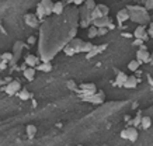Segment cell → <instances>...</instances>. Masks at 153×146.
Returning a JSON list of instances; mask_svg holds the SVG:
<instances>
[{
  "label": "cell",
  "mask_w": 153,
  "mask_h": 146,
  "mask_svg": "<svg viewBox=\"0 0 153 146\" xmlns=\"http://www.w3.org/2000/svg\"><path fill=\"white\" fill-rule=\"evenodd\" d=\"M139 49H141V51H148V48H146V45H145V44H143V45L141 46V48H139Z\"/></svg>",
  "instance_id": "cell-38"
},
{
  "label": "cell",
  "mask_w": 153,
  "mask_h": 146,
  "mask_svg": "<svg viewBox=\"0 0 153 146\" xmlns=\"http://www.w3.org/2000/svg\"><path fill=\"white\" fill-rule=\"evenodd\" d=\"M117 18L120 23H124V21H126L128 18H131V14H129V11L126 10V9H124V10H120L117 13Z\"/></svg>",
  "instance_id": "cell-7"
},
{
  "label": "cell",
  "mask_w": 153,
  "mask_h": 146,
  "mask_svg": "<svg viewBox=\"0 0 153 146\" xmlns=\"http://www.w3.org/2000/svg\"><path fill=\"white\" fill-rule=\"evenodd\" d=\"M148 35L152 37V40H153V30H148Z\"/></svg>",
  "instance_id": "cell-37"
},
{
  "label": "cell",
  "mask_w": 153,
  "mask_h": 146,
  "mask_svg": "<svg viewBox=\"0 0 153 146\" xmlns=\"http://www.w3.org/2000/svg\"><path fill=\"white\" fill-rule=\"evenodd\" d=\"M105 48H107V45H103V46H94V48H93V49H91V51L86 55V58H87V59H90V58L96 56L97 53H100L103 49H105Z\"/></svg>",
  "instance_id": "cell-14"
},
{
  "label": "cell",
  "mask_w": 153,
  "mask_h": 146,
  "mask_svg": "<svg viewBox=\"0 0 153 146\" xmlns=\"http://www.w3.org/2000/svg\"><path fill=\"white\" fill-rule=\"evenodd\" d=\"M87 35L88 38H94V37H97V28L96 27H88V31H87Z\"/></svg>",
  "instance_id": "cell-29"
},
{
  "label": "cell",
  "mask_w": 153,
  "mask_h": 146,
  "mask_svg": "<svg viewBox=\"0 0 153 146\" xmlns=\"http://www.w3.org/2000/svg\"><path fill=\"white\" fill-rule=\"evenodd\" d=\"M35 16H37V18L38 20H42L44 17H46V13H45V9L44 6L39 3L38 6H37V11H35Z\"/></svg>",
  "instance_id": "cell-15"
},
{
  "label": "cell",
  "mask_w": 153,
  "mask_h": 146,
  "mask_svg": "<svg viewBox=\"0 0 153 146\" xmlns=\"http://www.w3.org/2000/svg\"><path fill=\"white\" fill-rule=\"evenodd\" d=\"M138 139V131H136V128L133 126V128H128V141H131V142H135Z\"/></svg>",
  "instance_id": "cell-16"
},
{
  "label": "cell",
  "mask_w": 153,
  "mask_h": 146,
  "mask_svg": "<svg viewBox=\"0 0 153 146\" xmlns=\"http://www.w3.org/2000/svg\"><path fill=\"white\" fill-rule=\"evenodd\" d=\"M75 4H76V6H80V4H83V1H80V0H76V1H75Z\"/></svg>",
  "instance_id": "cell-39"
},
{
  "label": "cell",
  "mask_w": 153,
  "mask_h": 146,
  "mask_svg": "<svg viewBox=\"0 0 153 146\" xmlns=\"http://www.w3.org/2000/svg\"><path fill=\"white\" fill-rule=\"evenodd\" d=\"M24 63H25L28 68H34V69H35V68L39 65V59H38L35 55H31V53H30V55L25 56V62Z\"/></svg>",
  "instance_id": "cell-6"
},
{
  "label": "cell",
  "mask_w": 153,
  "mask_h": 146,
  "mask_svg": "<svg viewBox=\"0 0 153 146\" xmlns=\"http://www.w3.org/2000/svg\"><path fill=\"white\" fill-rule=\"evenodd\" d=\"M18 97L21 98L22 101H25V100H28L30 97H33V94L30 93L28 90H25V89H21V91L18 93Z\"/></svg>",
  "instance_id": "cell-21"
},
{
  "label": "cell",
  "mask_w": 153,
  "mask_h": 146,
  "mask_svg": "<svg viewBox=\"0 0 153 146\" xmlns=\"http://www.w3.org/2000/svg\"><path fill=\"white\" fill-rule=\"evenodd\" d=\"M0 62H1V55H0Z\"/></svg>",
  "instance_id": "cell-42"
},
{
  "label": "cell",
  "mask_w": 153,
  "mask_h": 146,
  "mask_svg": "<svg viewBox=\"0 0 153 146\" xmlns=\"http://www.w3.org/2000/svg\"><path fill=\"white\" fill-rule=\"evenodd\" d=\"M97 7H99V10L101 11V14H103V17H108V13H109V9L105 6V4H97Z\"/></svg>",
  "instance_id": "cell-25"
},
{
  "label": "cell",
  "mask_w": 153,
  "mask_h": 146,
  "mask_svg": "<svg viewBox=\"0 0 153 146\" xmlns=\"http://www.w3.org/2000/svg\"><path fill=\"white\" fill-rule=\"evenodd\" d=\"M138 124H141V117H138V118L133 119V125H138Z\"/></svg>",
  "instance_id": "cell-35"
},
{
  "label": "cell",
  "mask_w": 153,
  "mask_h": 146,
  "mask_svg": "<svg viewBox=\"0 0 153 146\" xmlns=\"http://www.w3.org/2000/svg\"><path fill=\"white\" fill-rule=\"evenodd\" d=\"M66 87H67L69 90H73V91H77V90H79L76 83H75V80H67V82H66Z\"/></svg>",
  "instance_id": "cell-27"
},
{
  "label": "cell",
  "mask_w": 153,
  "mask_h": 146,
  "mask_svg": "<svg viewBox=\"0 0 153 146\" xmlns=\"http://www.w3.org/2000/svg\"><path fill=\"white\" fill-rule=\"evenodd\" d=\"M63 6H65V3L63 1H55L54 3V9H52V13L55 14H62L63 13Z\"/></svg>",
  "instance_id": "cell-13"
},
{
  "label": "cell",
  "mask_w": 153,
  "mask_h": 146,
  "mask_svg": "<svg viewBox=\"0 0 153 146\" xmlns=\"http://www.w3.org/2000/svg\"><path fill=\"white\" fill-rule=\"evenodd\" d=\"M7 63H9V62H6V61H1V62H0V69H1V70H4V69L7 68Z\"/></svg>",
  "instance_id": "cell-33"
},
{
  "label": "cell",
  "mask_w": 153,
  "mask_h": 146,
  "mask_svg": "<svg viewBox=\"0 0 153 146\" xmlns=\"http://www.w3.org/2000/svg\"><path fill=\"white\" fill-rule=\"evenodd\" d=\"M41 4L44 6L46 16L52 14V9H54V1H51V0H44V1H41Z\"/></svg>",
  "instance_id": "cell-11"
},
{
  "label": "cell",
  "mask_w": 153,
  "mask_h": 146,
  "mask_svg": "<svg viewBox=\"0 0 153 146\" xmlns=\"http://www.w3.org/2000/svg\"><path fill=\"white\" fill-rule=\"evenodd\" d=\"M133 35H135V40H142V41H148V38H149L148 31L145 30V27H143V25H139V27L135 30Z\"/></svg>",
  "instance_id": "cell-3"
},
{
  "label": "cell",
  "mask_w": 153,
  "mask_h": 146,
  "mask_svg": "<svg viewBox=\"0 0 153 146\" xmlns=\"http://www.w3.org/2000/svg\"><path fill=\"white\" fill-rule=\"evenodd\" d=\"M79 146H80V145H79Z\"/></svg>",
  "instance_id": "cell-43"
},
{
  "label": "cell",
  "mask_w": 153,
  "mask_h": 146,
  "mask_svg": "<svg viewBox=\"0 0 153 146\" xmlns=\"http://www.w3.org/2000/svg\"><path fill=\"white\" fill-rule=\"evenodd\" d=\"M136 61L139 63H149L150 62V53L148 51H138L136 52Z\"/></svg>",
  "instance_id": "cell-4"
},
{
  "label": "cell",
  "mask_w": 153,
  "mask_h": 146,
  "mask_svg": "<svg viewBox=\"0 0 153 146\" xmlns=\"http://www.w3.org/2000/svg\"><path fill=\"white\" fill-rule=\"evenodd\" d=\"M83 101H90L93 104H101L104 101V94L101 93H97V94H93L91 97H87V98H83Z\"/></svg>",
  "instance_id": "cell-5"
},
{
  "label": "cell",
  "mask_w": 153,
  "mask_h": 146,
  "mask_svg": "<svg viewBox=\"0 0 153 146\" xmlns=\"http://www.w3.org/2000/svg\"><path fill=\"white\" fill-rule=\"evenodd\" d=\"M149 30H153V23L150 24V28H149Z\"/></svg>",
  "instance_id": "cell-41"
},
{
  "label": "cell",
  "mask_w": 153,
  "mask_h": 146,
  "mask_svg": "<svg viewBox=\"0 0 153 146\" xmlns=\"http://www.w3.org/2000/svg\"><path fill=\"white\" fill-rule=\"evenodd\" d=\"M131 20L138 23H146L149 21V16L146 14V11H135L133 14H131Z\"/></svg>",
  "instance_id": "cell-2"
},
{
  "label": "cell",
  "mask_w": 153,
  "mask_h": 146,
  "mask_svg": "<svg viewBox=\"0 0 153 146\" xmlns=\"http://www.w3.org/2000/svg\"><path fill=\"white\" fill-rule=\"evenodd\" d=\"M84 6H86V10L91 13V11L97 7V3H96V1H93V0H88V1H86V3H84Z\"/></svg>",
  "instance_id": "cell-24"
},
{
  "label": "cell",
  "mask_w": 153,
  "mask_h": 146,
  "mask_svg": "<svg viewBox=\"0 0 153 146\" xmlns=\"http://www.w3.org/2000/svg\"><path fill=\"white\" fill-rule=\"evenodd\" d=\"M143 44H145V42H143L142 40H135V41H133V45H138V46H142Z\"/></svg>",
  "instance_id": "cell-34"
},
{
  "label": "cell",
  "mask_w": 153,
  "mask_h": 146,
  "mask_svg": "<svg viewBox=\"0 0 153 146\" xmlns=\"http://www.w3.org/2000/svg\"><path fill=\"white\" fill-rule=\"evenodd\" d=\"M150 65H152V66H153V53H152V55H150Z\"/></svg>",
  "instance_id": "cell-40"
},
{
  "label": "cell",
  "mask_w": 153,
  "mask_h": 146,
  "mask_svg": "<svg viewBox=\"0 0 153 146\" xmlns=\"http://www.w3.org/2000/svg\"><path fill=\"white\" fill-rule=\"evenodd\" d=\"M75 52H76V51H75V49L70 46V45H69L67 48H65V53H66V55H69V56H72V55H73Z\"/></svg>",
  "instance_id": "cell-31"
},
{
  "label": "cell",
  "mask_w": 153,
  "mask_h": 146,
  "mask_svg": "<svg viewBox=\"0 0 153 146\" xmlns=\"http://www.w3.org/2000/svg\"><path fill=\"white\" fill-rule=\"evenodd\" d=\"M22 73H24V77L27 80H30V82H33L34 79H35V69L34 68H27Z\"/></svg>",
  "instance_id": "cell-12"
},
{
  "label": "cell",
  "mask_w": 153,
  "mask_h": 146,
  "mask_svg": "<svg viewBox=\"0 0 153 146\" xmlns=\"http://www.w3.org/2000/svg\"><path fill=\"white\" fill-rule=\"evenodd\" d=\"M25 23H27L30 27L35 28V27L38 25V18H37V16H33V14H27V16H25Z\"/></svg>",
  "instance_id": "cell-9"
},
{
  "label": "cell",
  "mask_w": 153,
  "mask_h": 146,
  "mask_svg": "<svg viewBox=\"0 0 153 146\" xmlns=\"http://www.w3.org/2000/svg\"><path fill=\"white\" fill-rule=\"evenodd\" d=\"M94 48V45L93 44H90V42H83V46L80 48V52H90L91 49Z\"/></svg>",
  "instance_id": "cell-23"
},
{
  "label": "cell",
  "mask_w": 153,
  "mask_h": 146,
  "mask_svg": "<svg viewBox=\"0 0 153 146\" xmlns=\"http://www.w3.org/2000/svg\"><path fill=\"white\" fill-rule=\"evenodd\" d=\"M4 90H6V93L9 94V96H14V94L21 91V83L18 80H11L10 83L6 84Z\"/></svg>",
  "instance_id": "cell-1"
},
{
  "label": "cell",
  "mask_w": 153,
  "mask_h": 146,
  "mask_svg": "<svg viewBox=\"0 0 153 146\" xmlns=\"http://www.w3.org/2000/svg\"><path fill=\"white\" fill-rule=\"evenodd\" d=\"M126 79H128V76L125 74L124 72H118L117 74V79H115V84L118 86V87H124V84L126 82Z\"/></svg>",
  "instance_id": "cell-8"
},
{
  "label": "cell",
  "mask_w": 153,
  "mask_h": 146,
  "mask_svg": "<svg viewBox=\"0 0 153 146\" xmlns=\"http://www.w3.org/2000/svg\"><path fill=\"white\" fill-rule=\"evenodd\" d=\"M136 84H138L136 77H135V76H128V79H126V82L124 84V87H125V89H133V87H136Z\"/></svg>",
  "instance_id": "cell-10"
},
{
  "label": "cell",
  "mask_w": 153,
  "mask_h": 146,
  "mask_svg": "<svg viewBox=\"0 0 153 146\" xmlns=\"http://www.w3.org/2000/svg\"><path fill=\"white\" fill-rule=\"evenodd\" d=\"M37 69H38V70H42V72H51V70H52V65L49 62L39 63V65L37 66Z\"/></svg>",
  "instance_id": "cell-19"
},
{
  "label": "cell",
  "mask_w": 153,
  "mask_h": 146,
  "mask_svg": "<svg viewBox=\"0 0 153 146\" xmlns=\"http://www.w3.org/2000/svg\"><path fill=\"white\" fill-rule=\"evenodd\" d=\"M35 134H37V126L31 125V124H30V125H27V135L30 136V138H33Z\"/></svg>",
  "instance_id": "cell-26"
},
{
  "label": "cell",
  "mask_w": 153,
  "mask_h": 146,
  "mask_svg": "<svg viewBox=\"0 0 153 146\" xmlns=\"http://www.w3.org/2000/svg\"><path fill=\"white\" fill-rule=\"evenodd\" d=\"M70 46H72L76 52H80V48L83 46V41H82L80 38H75L73 41L70 42Z\"/></svg>",
  "instance_id": "cell-17"
},
{
  "label": "cell",
  "mask_w": 153,
  "mask_h": 146,
  "mask_svg": "<svg viewBox=\"0 0 153 146\" xmlns=\"http://www.w3.org/2000/svg\"><path fill=\"white\" fill-rule=\"evenodd\" d=\"M107 32H108V28H97V37L105 35Z\"/></svg>",
  "instance_id": "cell-30"
},
{
  "label": "cell",
  "mask_w": 153,
  "mask_h": 146,
  "mask_svg": "<svg viewBox=\"0 0 153 146\" xmlns=\"http://www.w3.org/2000/svg\"><path fill=\"white\" fill-rule=\"evenodd\" d=\"M141 125H142L143 129H149L150 125H152V118L150 117H142L141 118Z\"/></svg>",
  "instance_id": "cell-18"
},
{
  "label": "cell",
  "mask_w": 153,
  "mask_h": 146,
  "mask_svg": "<svg viewBox=\"0 0 153 146\" xmlns=\"http://www.w3.org/2000/svg\"><path fill=\"white\" fill-rule=\"evenodd\" d=\"M1 61L11 62V61H13V53H11V52H3V53H1Z\"/></svg>",
  "instance_id": "cell-28"
},
{
  "label": "cell",
  "mask_w": 153,
  "mask_h": 146,
  "mask_svg": "<svg viewBox=\"0 0 153 146\" xmlns=\"http://www.w3.org/2000/svg\"><path fill=\"white\" fill-rule=\"evenodd\" d=\"M90 90H96V84H93V83L80 84V91H90Z\"/></svg>",
  "instance_id": "cell-20"
},
{
  "label": "cell",
  "mask_w": 153,
  "mask_h": 146,
  "mask_svg": "<svg viewBox=\"0 0 153 146\" xmlns=\"http://www.w3.org/2000/svg\"><path fill=\"white\" fill-rule=\"evenodd\" d=\"M27 42H28V44H35V37H30Z\"/></svg>",
  "instance_id": "cell-36"
},
{
  "label": "cell",
  "mask_w": 153,
  "mask_h": 146,
  "mask_svg": "<svg viewBox=\"0 0 153 146\" xmlns=\"http://www.w3.org/2000/svg\"><path fill=\"white\" fill-rule=\"evenodd\" d=\"M121 138H122V139H128V128L121 131Z\"/></svg>",
  "instance_id": "cell-32"
},
{
  "label": "cell",
  "mask_w": 153,
  "mask_h": 146,
  "mask_svg": "<svg viewBox=\"0 0 153 146\" xmlns=\"http://www.w3.org/2000/svg\"><path fill=\"white\" fill-rule=\"evenodd\" d=\"M139 66H141V63L138 62L136 59H135V61H131V62L128 63V69H129L131 72H136V70L139 69Z\"/></svg>",
  "instance_id": "cell-22"
}]
</instances>
